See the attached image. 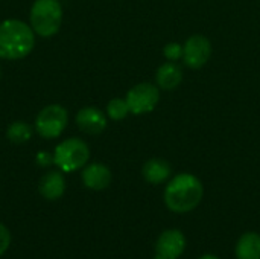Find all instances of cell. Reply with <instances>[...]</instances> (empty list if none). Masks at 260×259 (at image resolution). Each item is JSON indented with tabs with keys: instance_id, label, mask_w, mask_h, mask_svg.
Returning a JSON list of instances; mask_svg holds the SVG:
<instances>
[{
	"instance_id": "cell-1",
	"label": "cell",
	"mask_w": 260,
	"mask_h": 259,
	"mask_svg": "<svg viewBox=\"0 0 260 259\" xmlns=\"http://www.w3.org/2000/svg\"><path fill=\"white\" fill-rule=\"evenodd\" d=\"M204 188L201 180L189 172L175 176L165 189V205L175 214H187L197 209L203 200Z\"/></svg>"
},
{
	"instance_id": "cell-2",
	"label": "cell",
	"mask_w": 260,
	"mask_h": 259,
	"mask_svg": "<svg viewBox=\"0 0 260 259\" xmlns=\"http://www.w3.org/2000/svg\"><path fill=\"white\" fill-rule=\"evenodd\" d=\"M34 43V29L23 21L6 20L0 23V58H23L32 50Z\"/></svg>"
},
{
	"instance_id": "cell-3",
	"label": "cell",
	"mask_w": 260,
	"mask_h": 259,
	"mask_svg": "<svg viewBox=\"0 0 260 259\" xmlns=\"http://www.w3.org/2000/svg\"><path fill=\"white\" fill-rule=\"evenodd\" d=\"M62 20V9L56 0H37L30 9V26L41 37H52L58 32Z\"/></svg>"
},
{
	"instance_id": "cell-4",
	"label": "cell",
	"mask_w": 260,
	"mask_h": 259,
	"mask_svg": "<svg viewBox=\"0 0 260 259\" xmlns=\"http://www.w3.org/2000/svg\"><path fill=\"white\" fill-rule=\"evenodd\" d=\"M90 157L87 143L81 139H67L61 142L53 154V163L64 172H73L81 169Z\"/></svg>"
},
{
	"instance_id": "cell-5",
	"label": "cell",
	"mask_w": 260,
	"mask_h": 259,
	"mask_svg": "<svg viewBox=\"0 0 260 259\" xmlns=\"http://www.w3.org/2000/svg\"><path fill=\"white\" fill-rule=\"evenodd\" d=\"M67 121H69V114L64 107L49 105L38 113L35 127L40 136L46 139H53L64 131Z\"/></svg>"
},
{
	"instance_id": "cell-6",
	"label": "cell",
	"mask_w": 260,
	"mask_h": 259,
	"mask_svg": "<svg viewBox=\"0 0 260 259\" xmlns=\"http://www.w3.org/2000/svg\"><path fill=\"white\" fill-rule=\"evenodd\" d=\"M160 101V90L151 82H140L134 85L128 95L126 102L133 114H146L151 113Z\"/></svg>"
},
{
	"instance_id": "cell-7",
	"label": "cell",
	"mask_w": 260,
	"mask_h": 259,
	"mask_svg": "<svg viewBox=\"0 0 260 259\" xmlns=\"http://www.w3.org/2000/svg\"><path fill=\"white\" fill-rule=\"evenodd\" d=\"M212 56V43L206 35H192L183 46V60L190 69L203 67Z\"/></svg>"
},
{
	"instance_id": "cell-8",
	"label": "cell",
	"mask_w": 260,
	"mask_h": 259,
	"mask_svg": "<svg viewBox=\"0 0 260 259\" xmlns=\"http://www.w3.org/2000/svg\"><path fill=\"white\" fill-rule=\"evenodd\" d=\"M186 237L178 229H168L160 234L155 243V255L152 259H178L186 250Z\"/></svg>"
},
{
	"instance_id": "cell-9",
	"label": "cell",
	"mask_w": 260,
	"mask_h": 259,
	"mask_svg": "<svg viewBox=\"0 0 260 259\" xmlns=\"http://www.w3.org/2000/svg\"><path fill=\"white\" fill-rule=\"evenodd\" d=\"M76 124L81 131L96 136L101 134L107 128V118L105 114L94 107H85L78 111L76 114Z\"/></svg>"
},
{
	"instance_id": "cell-10",
	"label": "cell",
	"mask_w": 260,
	"mask_h": 259,
	"mask_svg": "<svg viewBox=\"0 0 260 259\" xmlns=\"http://www.w3.org/2000/svg\"><path fill=\"white\" fill-rule=\"evenodd\" d=\"M82 182L88 189L102 191L111 183V171L102 163H91L82 171Z\"/></svg>"
},
{
	"instance_id": "cell-11",
	"label": "cell",
	"mask_w": 260,
	"mask_h": 259,
	"mask_svg": "<svg viewBox=\"0 0 260 259\" xmlns=\"http://www.w3.org/2000/svg\"><path fill=\"white\" fill-rule=\"evenodd\" d=\"M155 81H157V85L160 89H163V90H174L183 81V70L174 61L165 63V64H161L157 69Z\"/></svg>"
},
{
	"instance_id": "cell-12",
	"label": "cell",
	"mask_w": 260,
	"mask_h": 259,
	"mask_svg": "<svg viewBox=\"0 0 260 259\" xmlns=\"http://www.w3.org/2000/svg\"><path fill=\"white\" fill-rule=\"evenodd\" d=\"M66 191V180L61 172L50 171L40 180V194L46 200H58Z\"/></svg>"
},
{
	"instance_id": "cell-13",
	"label": "cell",
	"mask_w": 260,
	"mask_h": 259,
	"mask_svg": "<svg viewBox=\"0 0 260 259\" xmlns=\"http://www.w3.org/2000/svg\"><path fill=\"white\" fill-rule=\"evenodd\" d=\"M142 174H143V179L148 183H151V185H160V183L166 182L171 177L172 168L163 159H151V160H148L143 165Z\"/></svg>"
},
{
	"instance_id": "cell-14",
	"label": "cell",
	"mask_w": 260,
	"mask_h": 259,
	"mask_svg": "<svg viewBox=\"0 0 260 259\" xmlns=\"http://www.w3.org/2000/svg\"><path fill=\"white\" fill-rule=\"evenodd\" d=\"M235 255L238 259H260V235L256 232L244 234L236 244Z\"/></svg>"
},
{
	"instance_id": "cell-15",
	"label": "cell",
	"mask_w": 260,
	"mask_h": 259,
	"mask_svg": "<svg viewBox=\"0 0 260 259\" xmlns=\"http://www.w3.org/2000/svg\"><path fill=\"white\" fill-rule=\"evenodd\" d=\"M32 136V128L26 122H14L8 128V139L15 143H23Z\"/></svg>"
},
{
	"instance_id": "cell-16",
	"label": "cell",
	"mask_w": 260,
	"mask_h": 259,
	"mask_svg": "<svg viewBox=\"0 0 260 259\" xmlns=\"http://www.w3.org/2000/svg\"><path fill=\"white\" fill-rule=\"evenodd\" d=\"M107 113L113 121H122L126 118V114L129 113V107L126 99H120V98H114L108 102L107 105Z\"/></svg>"
},
{
	"instance_id": "cell-17",
	"label": "cell",
	"mask_w": 260,
	"mask_h": 259,
	"mask_svg": "<svg viewBox=\"0 0 260 259\" xmlns=\"http://www.w3.org/2000/svg\"><path fill=\"white\" fill-rule=\"evenodd\" d=\"M163 53L169 61H177V60L183 58V46L175 41L168 43L163 49Z\"/></svg>"
},
{
	"instance_id": "cell-18",
	"label": "cell",
	"mask_w": 260,
	"mask_h": 259,
	"mask_svg": "<svg viewBox=\"0 0 260 259\" xmlns=\"http://www.w3.org/2000/svg\"><path fill=\"white\" fill-rule=\"evenodd\" d=\"M9 246H11V232L5 224L0 223V256L6 253Z\"/></svg>"
},
{
	"instance_id": "cell-19",
	"label": "cell",
	"mask_w": 260,
	"mask_h": 259,
	"mask_svg": "<svg viewBox=\"0 0 260 259\" xmlns=\"http://www.w3.org/2000/svg\"><path fill=\"white\" fill-rule=\"evenodd\" d=\"M38 163L40 165H49L50 163V157H49V154H46V153H40L38 154Z\"/></svg>"
},
{
	"instance_id": "cell-20",
	"label": "cell",
	"mask_w": 260,
	"mask_h": 259,
	"mask_svg": "<svg viewBox=\"0 0 260 259\" xmlns=\"http://www.w3.org/2000/svg\"><path fill=\"white\" fill-rule=\"evenodd\" d=\"M198 259H219L218 256H215V255H203L201 258Z\"/></svg>"
}]
</instances>
